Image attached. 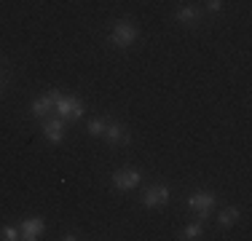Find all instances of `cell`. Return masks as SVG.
I'll return each mask as SVG.
<instances>
[{
    "label": "cell",
    "mask_w": 252,
    "mask_h": 241,
    "mask_svg": "<svg viewBox=\"0 0 252 241\" xmlns=\"http://www.w3.org/2000/svg\"><path fill=\"white\" fill-rule=\"evenodd\" d=\"M140 40V27L134 24V19H116L113 22V30L107 35V43L118 51H126Z\"/></svg>",
    "instance_id": "cell-1"
},
{
    "label": "cell",
    "mask_w": 252,
    "mask_h": 241,
    "mask_svg": "<svg viewBox=\"0 0 252 241\" xmlns=\"http://www.w3.org/2000/svg\"><path fill=\"white\" fill-rule=\"evenodd\" d=\"M83 113H86V105H83L81 96L75 94H62L57 89V96H54V116H59L62 120L73 123V120H81Z\"/></svg>",
    "instance_id": "cell-2"
},
{
    "label": "cell",
    "mask_w": 252,
    "mask_h": 241,
    "mask_svg": "<svg viewBox=\"0 0 252 241\" xmlns=\"http://www.w3.org/2000/svg\"><path fill=\"white\" fill-rule=\"evenodd\" d=\"M140 201H142V207H148V209H164L166 204L172 201V188L166 182H153L140 193Z\"/></svg>",
    "instance_id": "cell-3"
},
{
    "label": "cell",
    "mask_w": 252,
    "mask_h": 241,
    "mask_svg": "<svg viewBox=\"0 0 252 241\" xmlns=\"http://www.w3.org/2000/svg\"><path fill=\"white\" fill-rule=\"evenodd\" d=\"M142 182V172L137 166H124V169H116L110 177V185L116 188L118 193H131L137 190Z\"/></svg>",
    "instance_id": "cell-4"
},
{
    "label": "cell",
    "mask_w": 252,
    "mask_h": 241,
    "mask_svg": "<svg viewBox=\"0 0 252 241\" xmlns=\"http://www.w3.org/2000/svg\"><path fill=\"white\" fill-rule=\"evenodd\" d=\"M185 204H188V209H193L201 220H207V217H212L215 207H218V193H212V190H193Z\"/></svg>",
    "instance_id": "cell-5"
},
{
    "label": "cell",
    "mask_w": 252,
    "mask_h": 241,
    "mask_svg": "<svg viewBox=\"0 0 252 241\" xmlns=\"http://www.w3.org/2000/svg\"><path fill=\"white\" fill-rule=\"evenodd\" d=\"M102 140H105L110 148H124V145H131V129L124 123V120H116V118H107V129L105 134H102Z\"/></svg>",
    "instance_id": "cell-6"
},
{
    "label": "cell",
    "mask_w": 252,
    "mask_h": 241,
    "mask_svg": "<svg viewBox=\"0 0 252 241\" xmlns=\"http://www.w3.org/2000/svg\"><path fill=\"white\" fill-rule=\"evenodd\" d=\"M38 123H40V134H43L46 142H51V145L64 142V137H67V120H62L59 116H49V118L38 120Z\"/></svg>",
    "instance_id": "cell-7"
},
{
    "label": "cell",
    "mask_w": 252,
    "mask_h": 241,
    "mask_svg": "<svg viewBox=\"0 0 252 241\" xmlns=\"http://www.w3.org/2000/svg\"><path fill=\"white\" fill-rule=\"evenodd\" d=\"M175 22L180 24V27H188V30L201 27V22H204V8H201V5H193V3L180 5L177 14H175Z\"/></svg>",
    "instance_id": "cell-8"
},
{
    "label": "cell",
    "mask_w": 252,
    "mask_h": 241,
    "mask_svg": "<svg viewBox=\"0 0 252 241\" xmlns=\"http://www.w3.org/2000/svg\"><path fill=\"white\" fill-rule=\"evenodd\" d=\"M54 96H57V89H51V91H46V94L35 96L32 105H30V116H32L35 120L49 118L51 113H54Z\"/></svg>",
    "instance_id": "cell-9"
},
{
    "label": "cell",
    "mask_w": 252,
    "mask_h": 241,
    "mask_svg": "<svg viewBox=\"0 0 252 241\" xmlns=\"http://www.w3.org/2000/svg\"><path fill=\"white\" fill-rule=\"evenodd\" d=\"M43 231H46L43 217H27V220L19 222V233H22V239H25V241L40 239V236H43Z\"/></svg>",
    "instance_id": "cell-10"
},
{
    "label": "cell",
    "mask_w": 252,
    "mask_h": 241,
    "mask_svg": "<svg viewBox=\"0 0 252 241\" xmlns=\"http://www.w3.org/2000/svg\"><path fill=\"white\" fill-rule=\"evenodd\" d=\"M215 220H218L220 231H231V228L242 220V209H239V207H223L218 214H215Z\"/></svg>",
    "instance_id": "cell-11"
},
{
    "label": "cell",
    "mask_w": 252,
    "mask_h": 241,
    "mask_svg": "<svg viewBox=\"0 0 252 241\" xmlns=\"http://www.w3.org/2000/svg\"><path fill=\"white\" fill-rule=\"evenodd\" d=\"M177 239H183V241H199V239H204V220L188 222V225L180 231Z\"/></svg>",
    "instance_id": "cell-12"
},
{
    "label": "cell",
    "mask_w": 252,
    "mask_h": 241,
    "mask_svg": "<svg viewBox=\"0 0 252 241\" xmlns=\"http://www.w3.org/2000/svg\"><path fill=\"white\" fill-rule=\"evenodd\" d=\"M105 129H107V118H105V116H94V118H89V120H86V131H89V137H97V140H102Z\"/></svg>",
    "instance_id": "cell-13"
},
{
    "label": "cell",
    "mask_w": 252,
    "mask_h": 241,
    "mask_svg": "<svg viewBox=\"0 0 252 241\" xmlns=\"http://www.w3.org/2000/svg\"><path fill=\"white\" fill-rule=\"evenodd\" d=\"M0 239H3V241H19L22 239L19 225H3V228H0Z\"/></svg>",
    "instance_id": "cell-14"
},
{
    "label": "cell",
    "mask_w": 252,
    "mask_h": 241,
    "mask_svg": "<svg viewBox=\"0 0 252 241\" xmlns=\"http://www.w3.org/2000/svg\"><path fill=\"white\" fill-rule=\"evenodd\" d=\"M204 11L207 14H220L223 11V0H204Z\"/></svg>",
    "instance_id": "cell-15"
},
{
    "label": "cell",
    "mask_w": 252,
    "mask_h": 241,
    "mask_svg": "<svg viewBox=\"0 0 252 241\" xmlns=\"http://www.w3.org/2000/svg\"><path fill=\"white\" fill-rule=\"evenodd\" d=\"M8 83H11V70H8V67H0V96L5 94Z\"/></svg>",
    "instance_id": "cell-16"
},
{
    "label": "cell",
    "mask_w": 252,
    "mask_h": 241,
    "mask_svg": "<svg viewBox=\"0 0 252 241\" xmlns=\"http://www.w3.org/2000/svg\"><path fill=\"white\" fill-rule=\"evenodd\" d=\"M62 239H64V241H75V239H78V233H75V231H64V233H62Z\"/></svg>",
    "instance_id": "cell-17"
},
{
    "label": "cell",
    "mask_w": 252,
    "mask_h": 241,
    "mask_svg": "<svg viewBox=\"0 0 252 241\" xmlns=\"http://www.w3.org/2000/svg\"><path fill=\"white\" fill-rule=\"evenodd\" d=\"M5 64H8V62H5V59H3V57H0V67H5Z\"/></svg>",
    "instance_id": "cell-18"
}]
</instances>
